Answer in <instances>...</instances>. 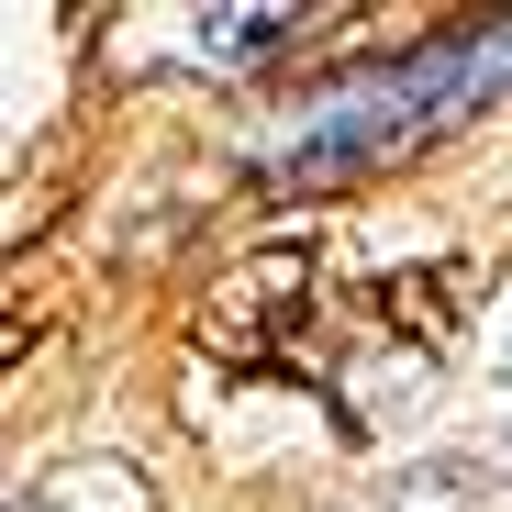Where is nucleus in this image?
<instances>
[{
    "mask_svg": "<svg viewBox=\"0 0 512 512\" xmlns=\"http://www.w3.org/2000/svg\"><path fill=\"white\" fill-rule=\"evenodd\" d=\"M301 334H312V268L301 256H245L234 279H212L190 301V346L234 379H268L301 357Z\"/></svg>",
    "mask_w": 512,
    "mask_h": 512,
    "instance_id": "f257e3e1",
    "label": "nucleus"
},
{
    "mask_svg": "<svg viewBox=\"0 0 512 512\" xmlns=\"http://www.w3.org/2000/svg\"><path fill=\"white\" fill-rule=\"evenodd\" d=\"M368 323H379V334H412V346H457V323H468V268H457V256L390 268V279L368 290Z\"/></svg>",
    "mask_w": 512,
    "mask_h": 512,
    "instance_id": "f03ea898",
    "label": "nucleus"
},
{
    "mask_svg": "<svg viewBox=\"0 0 512 512\" xmlns=\"http://www.w3.org/2000/svg\"><path fill=\"white\" fill-rule=\"evenodd\" d=\"M34 512H156V490L123 457H67V468L34 479Z\"/></svg>",
    "mask_w": 512,
    "mask_h": 512,
    "instance_id": "7ed1b4c3",
    "label": "nucleus"
},
{
    "mask_svg": "<svg viewBox=\"0 0 512 512\" xmlns=\"http://www.w3.org/2000/svg\"><path fill=\"white\" fill-rule=\"evenodd\" d=\"M67 156H78V134H56L34 179H12V256H23V245H45V223H56V190H67Z\"/></svg>",
    "mask_w": 512,
    "mask_h": 512,
    "instance_id": "20e7f679",
    "label": "nucleus"
},
{
    "mask_svg": "<svg viewBox=\"0 0 512 512\" xmlns=\"http://www.w3.org/2000/svg\"><path fill=\"white\" fill-rule=\"evenodd\" d=\"M312 12H201V45L212 56H268V45H290Z\"/></svg>",
    "mask_w": 512,
    "mask_h": 512,
    "instance_id": "39448f33",
    "label": "nucleus"
},
{
    "mask_svg": "<svg viewBox=\"0 0 512 512\" xmlns=\"http://www.w3.org/2000/svg\"><path fill=\"white\" fill-rule=\"evenodd\" d=\"M45 323H56V279H23V268H12V312H0V357L23 368V346H45Z\"/></svg>",
    "mask_w": 512,
    "mask_h": 512,
    "instance_id": "423d86ee",
    "label": "nucleus"
}]
</instances>
